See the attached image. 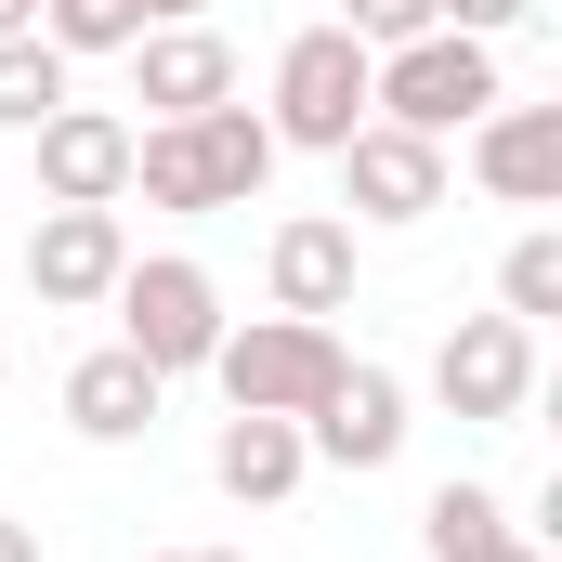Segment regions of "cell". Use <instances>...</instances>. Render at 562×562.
Instances as JSON below:
<instances>
[{"mask_svg": "<svg viewBox=\"0 0 562 562\" xmlns=\"http://www.w3.org/2000/svg\"><path fill=\"white\" fill-rule=\"evenodd\" d=\"M497 301L537 327V314H562V236L537 223V236H510V262H497Z\"/></svg>", "mask_w": 562, "mask_h": 562, "instance_id": "19", "label": "cell"}, {"mask_svg": "<svg viewBox=\"0 0 562 562\" xmlns=\"http://www.w3.org/2000/svg\"><path fill=\"white\" fill-rule=\"evenodd\" d=\"M157 367H144L132 340H105V353H79L66 367V431H92V445H132V431H157Z\"/></svg>", "mask_w": 562, "mask_h": 562, "instance_id": "13", "label": "cell"}, {"mask_svg": "<svg viewBox=\"0 0 562 562\" xmlns=\"http://www.w3.org/2000/svg\"><path fill=\"white\" fill-rule=\"evenodd\" d=\"M419 537H431V562H510V550H524L497 484H445V497L419 510Z\"/></svg>", "mask_w": 562, "mask_h": 562, "instance_id": "16", "label": "cell"}, {"mask_svg": "<svg viewBox=\"0 0 562 562\" xmlns=\"http://www.w3.org/2000/svg\"><path fill=\"white\" fill-rule=\"evenodd\" d=\"M0 367H13V353H0Z\"/></svg>", "mask_w": 562, "mask_h": 562, "instance_id": "27", "label": "cell"}, {"mask_svg": "<svg viewBox=\"0 0 562 562\" xmlns=\"http://www.w3.org/2000/svg\"><path fill=\"white\" fill-rule=\"evenodd\" d=\"M431 406L510 431L524 406H537V327H524V314H458L445 353H431Z\"/></svg>", "mask_w": 562, "mask_h": 562, "instance_id": "5", "label": "cell"}, {"mask_svg": "<svg viewBox=\"0 0 562 562\" xmlns=\"http://www.w3.org/2000/svg\"><path fill=\"white\" fill-rule=\"evenodd\" d=\"M196 13H210V0H144V26H196Z\"/></svg>", "mask_w": 562, "mask_h": 562, "instance_id": "23", "label": "cell"}, {"mask_svg": "<svg viewBox=\"0 0 562 562\" xmlns=\"http://www.w3.org/2000/svg\"><path fill=\"white\" fill-rule=\"evenodd\" d=\"M105 301H119V340H132L157 380L210 367V340H223V288H210V262H183V249H157V262L132 249V276L105 288Z\"/></svg>", "mask_w": 562, "mask_h": 562, "instance_id": "4", "label": "cell"}, {"mask_svg": "<svg viewBox=\"0 0 562 562\" xmlns=\"http://www.w3.org/2000/svg\"><path fill=\"white\" fill-rule=\"evenodd\" d=\"M40 196L53 210H119L132 196V119L119 105H53L40 119Z\"/></svg>", "mask_w": 562, "mask_h": 562, "instance_id": "9", "label": "cell"}, {"mask_svg": "<svg viewBox=\"0 0 562 562\" xmlns=\"http://www.w3.org/2000/svg\"><path fill=\"white\" fill-rule=\"evenodd\" d=\"M367 79H380V53L353 40V26H301L276 53V105H262V132L301 144V157H340V144L367 132Z\"/></svg>", "mask_w": 562, "mask_h": 562, "instance_id": "1", "label": "cell"}, {"mask_svg": "<svg viewBox=\"0 0 562 562\" xmlns=\"http://www.w3.org/2000/svg\"><path fill=\"white\" fill-rule=\"evenodd\" d=\"M301 445L340 458V471H393V458H406V380L367 367V353H340V380L301 406Z\"/></svg>", "mask_w": 562, "mask_h": 562, "instance_id": "6", "label": "cell"}, {"mask_svg": "<svg viewBox=\"0 0 562 562\" xmlns=\"http://www.w3.org/2000/svg\"><path fill=\"white\" fill-rule=\"evenodd\" d=\"M301 471H314L301 419H249V406H236V419L210 431V484H223V497H249V510H276V497L301 484Z\"/></svg>", "mask_w": 562, "mask_h": 562, "instance_id": "14", "label": "cell"}, {"mask_svg": "<svg viewBox=\"0 0 562 562\" xmlns=\"http://www.w3.org/2000/svg\"><path fill=\"white\" fill-rule=\"evenodd\" d=\"M340 210H353V223H431V210H445V144L367 119V132L340 144Z\"/></svg>", "mask_w": 562, "mask_h": 562, "instance_id": "7", "label": "cell"}, {"mask_svg": "<svg viewBox=\"0 0 562 562\" xmlns=\"http://www.w3.org/2000/svg\"><path fill=\"white\" fill-rule=\"evenodd\" d=\"M119 276H132V223H119V210H40V236H26L40 314H92Z\"/></svg>", "mask_w": 562, "mask_h": 562, "instance_id": "8", "label": "cell"}, {"mask_svg": "<svg viewBox=\"0 0 562 562\" xmlns=\"http://www.w3.org/2000/svg\"><path fill=\"white\" fill-rule=\"evenodd\" d=\"M510 562H550V550H537V537H524V550H510Z\"/></svg>", "mask_w": 562, "mask_h": 562, "instance_id": "26", "label": "cell"}, {"mask_svg": "<svg viewBox=\"0 0 562 562\" xmlns=\"http://www.w3.org/2000/svg\"><path fill=\"white\" fill-rule=\"evenodd\" d=\"M0 562H40V524H13V510H0Z\"/></svg>", "mask_w": 562, "mask_h": 562, "instance_id": "22", "label": "cell"}, {"mask_svg": "<svg viewBox=\"0 0 562 562\" xmlns=\"http://www.w3.org/2000/svg\"><path fill=\"white\" fill-rule=\"evenodd\" d=\"M53 105H66V53H53L40 26H26V40H0V132H40Z\"/></svg>", "mask_w": 562, "mask_h": 562, "instance_id": "17", "label": "cell"}, {"mask_svg": "<svg viewBox=\"0 0 562 562\" xmlns=\"http://www.w3.org/2000/svg\"><path fill=\"white\" fill-rule=\"evenodd\" d=\"M471 183L510 210H562V105H484L471 119Z\"/></svg>", "mask_w": 562, "mask_h": 562, "instance_id": "11", "label": "cell"}, {"mask_svg": "<svg viewBox=\"0 0 562 562\" xmlns=\"http://www.w3.org/2000/svg\"><path fill=\"white\" fill-rule=\"evenodd\" d=\"M40 40H53V53H132L144 0H40Z\"/></svg>", "mask_w": 562, "mask_h": 562, "instance_id": "18", "label": "cell"}, {"mask_svg": "<svg viewBox=\"0 0 562 562\" xmlns=\"http://www.w3.org/2000/svg\"><path fill=\"white\" fill-rule=\"evenodd\" d=\"M210 380H223V406H249V419H301V406L340 380V327H314V314H249V327L210 340Z\"/></svg>", "mask_w": 562, "mask_h": 562, "instance_id": "3", "label": "cell"}, {"mask_svg": "<svg viewBox=\"0 0 562 562\" xmlns=\"http://www.w3.org/2000/svg\"><path fill=\"white\" fill-rule=\"evenodd\" d=\"M132 105H157V119L236 105V53H223L210 26H144V40H132Z\"/></svg>", "mask_w": 562, "mask_h": 562, "instance_id": "12", "label": "cell"}, {"mask_svg": "<svg viewBox=\"0 0 562 562\" xmlns=\"http://www.w3.org/2000/svg\"><path fill=\"white\" fill-rule=\"evenodd\" d=\"M26 26H40V0H0V40H26Z\"/></svg>", "mask_w": 562, "mask_h": 562, "instance_id": "24", "label": "cell"}, {"mask_svg": "<svg viewBox=\"0 0 562 562\" xmlns=\"http://www.w3.org/2000/svg\"><path fill=\"white\" fill-rule=\"evenodd\" d=\"M262 288H276V314H353V223L340 210H288L276 236H262Z\"/></svg>", "mask_w": 562, "mask_h": 562, "instance_id": "10", "label": "cell"}, {"mask_svg": "<svg viewBox=\"0 0 562 562\" xmlns=\"http://www.w3.org/2000/svg\"><path fill=\"white\" fill-rule=\"evenodd\" d=\"M537 0H431V26H458V40H510Z\"/></svg>", "mask_w": 562, "mask_h": 562, "instance_id": "21", "label": "cell"}, {"mask_svg": "<svg viewBox=\"0 0 562 562\" xmlns=\"http://www.w3.org/2000/svg\"><path fill=\"white\" fill-rule=\"evenodd\" d=\"M340 26H353L367 53H406V40H431V0H353Z\"/></svg>", "mask_w": 562, "mask_h": 562, "instance_id": "20", "label": "cell"}, {"mask_svg": "<svg viewBox=\"0 0 562 562\" xmlns=\"http://www.w3.org/2000/svg\"><path fill=\"white\" fill-rule=\"evenodd\" d=\"M497 105V40H458V26H431L406 53H380V79H367V119H393V132H471Z\"/></svg>", "mask_w": 562, "mask_h": 562, "instance_id": "2", "label": "cell"}, {"mask_svg": "<svg viewBox=\"0 0 562 562\" xmlns=\"http://www.w3.org/2000/svg\"><path fill=\"white\" fill-rule=\"evenodd\" d=\"M183 144H196V183H210V210H249V196L276 183V157H288V144L249 119V105H196V119H183Z\"/></svg>", "mask_w": 562, "mask_h": 562, "instance_id": "15", "label": "cell"}, {"mask_svg": "<svg viewBox=\"0 0 562 562\" xmlns=\"http://www.w3.org/2000/svg\"><path fill=\"white\" fill-rule=\"evenodd\" d=\"M144 562H249V550H144Z\"/></svg>", "mask_w": 562, "mask_h": 562, "instance_id": "25", "label": "cell"}]
</instances>
